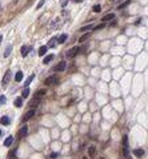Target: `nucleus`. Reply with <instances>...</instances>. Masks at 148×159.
Masks as SVG:
<instances>
[{"mask_svg": "<svg viewBox=\"0 0 148 159\" xmlns=\"http://www.w3.org/2000/svg\"><path fill=\"white\" fill-rule=\"evenodd\" d=\"M123 154L127 159H131L130 156V150H128V136L124 135L123 136Z\"/></svg>", "mask_w": 148, "mask_h": 159, "instance_id": "1", "label": "nucleus"}, {"mask_svg": "<svg viewBox=\"0 0 148 159\" xmlns=\"http://www.w3.org/2000/svg\"><path fill=\"white\" fill-rule=\"evenodd\" d=\"M11 78H12V72H11V70H7L6 74H4V76H3V79H2V86H3V88H6V87L9 84Z\"/></svg>", "mask_w": 148, "mask_h": 159, "instance_id": "2", "label": "nucleus"}, {"mask_svg": "<svg viewBox=\"0 0 148 159\" xmlns=\"http://www.w3.org/2000/svg\"><path fill=\"white\" fill-rule=\"evenodd\" d=\"M44 84L47 86H53V84H57V76L52 75V76H48L46 80H44Z\"/></svg>", "mask_w": 148, "mask_h": 159, "instance_id": "3", "label": "nucleus"}, {"mask_svg": "<svg viewBox=\"0 0 148 159\" xmlns=\"http://www.w3.org/2000/svg\"><path fill=\"white\" fill-rule=\"evenodd\" d=\"M61 24H63L61 19H60V17H55L53 20H52V23H51V30H56V28H60V27H61Z\"/></svg>", "mask_w": 148, "mask_h": 159, "instance_id": "4", "label": "nucleus"}, {"mask_svg": "<svg viewBox=\"0 0 148 159\" xmlns=\"http://www.w3.org/2000/svg\"><path fill=\"white\" fill-rule=\"evenodd\" d=\"M79 52H80V48H79V47H73V48H71V50L67 52V57H68V59H72V57H75Z\"/></svg>", "mask_w": 148, "mask_h": 159, "instance_id": "5", "label": "nucleus"}, {"mask_svg": "<svg viewBox=\"0 0 148 159\" xmlns=\"http://www.w3.org/2000/svg\"><path fill=\"white\" fill-rule=\"evenodd\" d=\"M66 67H67V63H66V62H60V63L55 67V71H56V72H63V71L66 70Z\"/></svg>", "mask_w": 148, "mask_h": 159, "instance_id": "6", "label": "nucleus"}, {"mask_svg": "<svg viewBox=\"0 0 148 159\" xmlns=\"http://www.w3.org/2000/svg\"><path fill=\"white\" fill-rule=\"evenodd\" d=\"M32 50V47H29V46H23L22 47V50H20V52H22V56H27L28 54H29V51Z\"/></svg>", "mask_w": 148, "mask_h": 159, "instance_id": "7", "label": "nucleus"}, {"mask_svg": "<svg viewBox=\"0 0 148 159\" xmlns=\"http://www.w3.org/2000/svg\"><path fill=\"white\" fill-rule=\"evenodd\" d=\"M27 134H28V127L24 126V127H22V130L19 131V138H20V139H22V138H26Z\"/></svg>", "mask_w": 148, "mask_h": 159, "instance_id": "8", "label": "nucleus"}, {"mask_svg": "<svg viewBox=\"0 0 148 159\" xmlns=\"http://www.w3.org/2000/svg\"><path fill=\"white\" fill-rule=\"evenodd\" d=\"M33 115H35V111H33V110H29L28 112H26V115H24V118H23V122H27V121H29V119H31Z\"/></svg>", "mask_w": 148, "mask_h": 159, "instance_id": "9", "label": "nucleus"}, {"mask_svg": "<svg viewBox=\"0 0 148 159\" xmlns=\"http://www.w3.org/2000/svg\"><path fill=\"white\" fill-rule=\"evenodd\" d=\"M0 123L4 124V126H8V124L11 123V119H9L7 115H4V116H2V119H0Z\"/></svg>", "mask_w": 148, "mask_h": 159, "instance_id": "10", "label": "nucleus"}, {"mask_svg": "<svg viewBox=\"0 0 148 159\" xmlns=\"http://www.w3.org/2000/svg\"><path fill=\"white\" fill-rule=\"evenodd\" d=\"M67 33H63V35H60L59 36V39H57V43L59 44H63V43H66V40H67Z\"/></svg>", "mask_w": 148, "mask_h": 159, "instance_id": "11", "label": "nucleus"}, {"mask_svg": "<svg viewBox=\"0 0 148 159\" xmlns=\"http://www.w3.org/2000/svg\"><path fill=\"white\" fill-rule=\"evenodd\" d=\"M112 19H115V13H108V15H105L101 20L105 23V22H110V20H112Z\"/></svg>", "mask_w": 148, "mask_h": 159, "instance_id": "12", "label": "nucleus"}, {"mask_svg": "<svg viewBox=\"0 0 148 159\" xmlns=\"http://www.w3.org/2000/svg\"><path fill=\"white\" fill-rule=\"evenodd\" d=\"M47 51H48V47H47V46H41V47L39 48V55H40V56H44V55L47 54Z\"/></svg>", "mask_w": 148, "mask_h": 159, "instance_id": "13", "label": "nucleus"}, {"mask_svg": "<svg viewBox=\"0 0 148 159\" xmlns=\"http://www.w3.org/2000/svg\"><path fill=\"white\" fill-rule=\"evenodd\" d=\"M47 94V90L46 88H41V90H39V91H36V96L35 98H37V99H40L43 95H46Z\"/></svg>", "mask_w": 148, "mask_h": 159, "instance_id": "14", "label": "nucleus"}, {"mask_svg": "<svg viewBox=\"0 0 148 159\" xmlns=\"http://www.w3.org/2000/svg\"><path fill=\"white\" fill-rule=\"evenodd\" d=\"M23 76H24V75H23L22 71H17L16 75H15V80H16V82H22V80H23Z\"/></svg>", "mask_w": 148, "mask_h": 159, "instance_id": "15", "label": "nucleus"}, {"mask_svg": "<svg viewBox=\"0 0 148 159\" xmlns=\"http://www.w3.org/2000/svg\"><path fill=\"white\" fill-rule=\"evenodd\" d=\"M12 142H13V136L9 135V136L6 139V141H4V146H6V147H9V146L12 144Z\"/></svg>", "mask_w": 148, "mask_h": 159, "instance_id": "16", "label": "nucleus"}, {"mask_svg": "<svg viewBox=\"0 0 148 159\" xmlns=\"http://www.w3.org/2000/svg\"><path fill=\"white\" fill-rule=\"evenodd\" d=\"M134 155L140 158V156L144 155V150H143V148H136V150H134Z\"/></svg>", "mask_w": 148, "mask_h": 159, "instance_id": "17", "label": "nucleus"}, {"mask_svg": "<svg viewBox=\"0 0 148 159\" xmlns=\"http://www.w3.org/2000/svg\"><path fill=\"white\" fill-rule=\"evenodd\" d=\"M13 104H15L16 107H22V106H23V99H22V98H16L15 102H13Z\"/></svg>", "mask_w": 148, "mask_h": 159, "instance_id": "18", "label": "nucleus"}, {"mask_svg": "<svg viewBox=\"0 0 148 159\" xmlns=\"http://www.w3.org/2000/svg\"><path fill=\"white\" fill-rule=\"evenodd\" d=\"M92 28H93V24L84 26V27H81V28H80V32H86V31H90V30H92Z\"/></svg>", "mask_w": 148, "mask_h": 159, "instance_id": "19", "label": "nucleus"}, {"mask_svg": "<svg viewBox=\"0 0 148 159\" xmlns=\"http://www.w3.org/2000/svg\"><path fill=\"white\" fill-rule=\"evenodd\" d=\"M56 40H57V37H52L51 40H50V43H48V48H52V47H55V44H56Z\"/></svg>", "mask_w": 148, "mask_h": 159, "instance_id": "20", "label": "nucleus"}, {"mask_svg": "<svg viewBox=\"0 0 148 159\" xmlns=\"http://www.w3.org/2000/svg\"><path fill=\"white\" fill-rule=\"evenodd\" d=\"M11 51H12V46H8L6 48V51H4V57H8L11 55Z\"/></svg>", "mask_w": 148, "mask_h": 159, "instance_id": "21", "label": "nucleus"}, {"mask_svg": "<svg viewBox=\"0 0 148 159\" xmlns=\"http://www.w3.org/2000/svg\"><path fill=\"white\" fill-rule=\"evenodd\" d=\"M28 95H29V88H28V87H26V88L23 90V92H22V99L27 98Z\"/></svg>", "mask_w": 148, "mask_h": 159, "instance_id": "22", "label": "nucleus"}, {"mask_svg": "<svg viewBox=\"0 0 148 159\" xmlns=\"http://www.w3.org/2000/svg\"><path fill=\"white\" fill-rule=\"evenodd\" d=\"M88 154H90V156H95V154H96V148H95L93 146H91V147L88 148Z\"/></svg>", "mask_w": 148, "mask_h": 159, "instance_id": "23", "label": "nucleus"}, {"mask_svg": "<svg viewBox=\"0 0 148 159\" xmlns=\"http://www.w3.org/2000/svg\"><path fill=\"white\" fill-rule=\"evenodd\" d=\"M52 59H53V55H48V56H46V57H44L43 63H44V64H47V63H50V62L52 60Z\"/></svg>", "mask_w": 148, "mask_h": 159, "instance_id": "24", "label": "nucleus"}, {"mask_svg": "<svg viewBox=\"0 0 148 159\" xmlns=\"http://www.w3.org/2000/svg\"><path fill=\"white\" fill-rule=\"evenodd\" d=\"M33 79H35V75H31V76H28V78H27V80H26V87H28V86H29V83L33 80Z\"/></svg>", "mask_w": 148, "mask_h": 159, "instance_id": "25", "label": "nucleus"}, {"mask_svg": "<svg viewBox=\"0 0 148 159\" xmlns=\"http://www.w3.org/2000/svg\"><path fill=\"white\" fill-rule=\"evenodd\" d=\"M100 11H101V6H100V4L93 6V12H96V13H97V12H100Z\"/></svg>", "mask_w": 148, "mask_h": 159, "instance_id": "26", "label": "nucleus"}, {"mask_svg": "<svg viewBox=\"0 0 148 159\" xmlns=\"http://www.w3.org/2000/svg\"><path fill=\"white\" fill-rule=\"evenodd\" d=\"M88 37H90V33H86V35H83V36L79 39V42H84V40H87Z\"/></svg>", "mask_w": 148, "mask_h": 159, "instance_id": "27", "label": "nucleus"}, {"mask_svg": "<svg viewBox=\"0 0 148 159\" xmlns=\"http://www.w3.org/2000/svg\"><path fill=\"white\" fill-rule=\"evenodd\" d=\"M128 4H130V0H127L125 3H123V4H120V6H119V9H123V8H125V7L128 6Z\"/></svg>", "mask_w": 148, "mask_h": 159, "instance_id": "28", "label": "nucleus"}, {"mask_svg": "<svg viewBox=\"0 0 148 159\" xmlns=\"http://www.w3.org/2000/svg\"><path fill=\"white\" fill-rule=\"evenodd\" d=\"M6 102H7V98L4 95H2L0 96V104H6Z\"/></svg>", "mask_w": 148, "mask_h": 159, "instance_id": "29", "label": "nucleus"}, {"mask_svg": "<svg viewBox=\"0 0 148 159\" xmlns=\"http://www.w3.org/2000/svg\"><path fill=\"white\" fill-rule=\"evenodd\" d=\"M44 3H46V0H40V2H39V4H37V7H36V8H37V9H40L41 7L44 6Z\"/></svg>", "mask_w": 148, "mask_h": 159, "instance_id": "30", "label": "nucleus"}, {"mask_svg": "<svg viewBox=\"0 0 148 159\" xmlns=\"http://www.w3.org/2000/svg\"><path fill=\"white\" fill-rule=\"evenodd\" d=\"M68 2H70V0H63V2H61V7H66L68 4Z\"/></svg>", "mask_w": 148, "mask_h": 159, "instance_id": "31", "label": "nucleus"}, {"mask_svg": "<svg viewBox=\"0 0 148 159\" xmlns=\"http://www.w3.org/2000/svg\"><path fill=\"white\" fill-rule=\"evenodd\" d=\"M101 28H104V24H99L97 27H95V30H101Z\"/></svg>", "mask_w": 148, "mask_h": 159, "instance_id": "32", "label": "nucleus"}, {"mask_svg": "<svg viewBox=\"0 0 148 159\" xmlns=\"http://www.w3.org/2000/svg\"><path fill=\"white\" fill-rule=\"evenodd\" d=\"M56 156H57V152H53V154H52V155H51V158H52V159H55V158H56Z\"/></svg>", "mask_w": 148, "mask_h": 159, "instance_id": "33", "label": "nucleus"}, {"mask_svg": "<svg viewBox=\"0 0 148 159\" xmlns=\"http://www.w3.org/2000/svg\"><path fill=\"white\" fill-rule=\"evenodd\" d=\"M75 3H83V0H73Z\"/></svg>", "mask_w": 148, "mask_h": 159, "instance_id": "34", "label": "nucleus"}, {"mask_svg": "<svg viewBox=\"0 0 148 159\" xmlns=\"http://www.w3.org/2000/svg\"><path fill=\"white\" fill-rule=\"evenodd\" d=\"M2 40H3V36L0 35V44H2Z\"/></svg>", "mask_w": 148, "mask_h": 159, "instance_id": "35", "label": "nucleus"}, {"mask_svg": "<svg viewBox=\"0 0 148 159\" xmlns=\"http://www.w3.org/2000/svg\"><path fill=\"white\" fill-rule=\"evenodd\" d=\"M2 134H3V132H2V130H0V136H2Z\"/></svg>", "mask_w": 148, "mask_h": 159, "instance_id": "36", "label": "nucleus"}, {"mask_svg": "<svg viewBox=\"0 0 148 159\" xmlns=\"http://www.w3.org/2000/svg\"><path fill=\"white\" fill-rule=\"evenodd\" d=\"M83 159H87V158H83Z\"/></svg>", "mask_w": 148, "mask_h": 159, "instance_id": "37", "label": "nucleus"}]
</instances>
